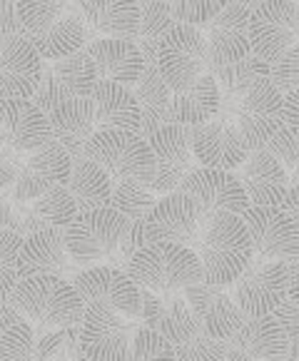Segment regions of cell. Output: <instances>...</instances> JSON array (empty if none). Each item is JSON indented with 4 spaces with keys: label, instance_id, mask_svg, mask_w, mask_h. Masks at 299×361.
I'll return each mask as SVG.
<instances>
[{
    "label": "cell",
    "instance_id": "1",
    "mask_svg": "<svg viewBox=\"0 0 299 361\" xmlns=\"http://www.w3.org/2000/svg\"><path fill=\"white\" fill-rule=\"evenodd\" d=\"M190 250L202 264V282L212 287H230L255 257L245 222L230 212L205 214Z\"/></svg>",
    "mask_w": 299,
    "mask_h": 361
},
{
    "label": "cell",
    "instance_id": "2",
    "mask_svg": "<svg viewBox=\"0 0 299 361\" xmlns=\"http://www.w3.org/2000/svg\"><path fill=\"white\" fill-rule=\"evenodd\" d=\"M18 18L23 37L43 63H55L80 53L87 40V25L78 11V3L28 0L18 3Z\"/></svg>",
    "mask_w": 299,
    "mask_h": 361
},
{
    "label": "cell",
    "instance_id": "3",
    "mask_svg": "<svg viewBox=\"0 0 299 361\" xmlns=\"http://www.w3.org/2000/svg\"><path fill=\"white\" fill-rule=\"evenodd\" d=\"M282 95L272 80H260L255 87L242 92H219L217 120L230 130L247 152L262 149L279 128Z\"/></svg>",
    "mask_w": 299,
    "mask_h": 361
},
{
    "label": "cell",
    "instance_id": "4",
    "mask_svg": "<svg viewBox=\"0 0 299 361\" xmlns=\"http://www.w3.org/2000/svg\"><path fill=\"white\" fill-rule=\"evenodd\" d=\"M11 302L28 324H35L37 329H73L80 326L85 317V304L73 282L63 276L40 274L18 279Z\"/></svg>",
    "mask_w": 299,
    "mask_h": 361
},
{
    "label": "cell",
    "instance_id": "5",
    "mask_svg": "<svg viewBox=\"0 0 299 361\" xmlns=\"http://www.w3.org/2000/svg\"><path fill=\"white\" fill-rule=\"evenodd\" d=\"M128 276L138 284V289H147L152 294L182 292L185 287L202 282V264L190 247L147 245L128 262Z\"/></svg>",
    "mask_w": 299,
    "mask_h": 361
},
{
    "label": "cell",
    "instance_id": "6",
    "mask_svg": "<svg viewBox=\"0 0 299 361\" xmlns=\"http://www.w3.org/2000/svg\"><path fill=\"white\" fill-rule=\"evenodd\" d=\"M128 227L130 219L112 207L78 212L73 224L65 229L68 257L85 269L102 267V262H110L118 255Z\"/></svg>",
    "mask_w": 299,
    "mask_h": 361
},
{
    "label": "cell",
    "instance_id": "7",
    "mask_svg": "<svg viewBox=\"0 0 299 361\" xmlns=\"http://www.w3.org/2000/svg\"><path fill=\"white\" fill-rule=\"evenodd\" d=\"M85 157L120 180H150L155 177V154L147 140L128 130H97L85 145Z\"/></svg>",
    "mask_w": 299,
    "mask_h": 361
},
{
    "label": "cell",
    "instance_id": "8",
    "mask_svg": "<svg viewBox=\"0 0 299 361\" xmlns=\"http://www.w3.org/2000/svg\"><path fill=\"white\" fill-rule=\"evenodd\" d=\"M247 37H250L252 58L274 65L292 45L299 43L297 3L292 0L250 3Z\"/></svg>",
    "mask_w": 299,
    "mask_h": 361
},
{
    "label": "cell",
    "instance_id": "9",
    "mask_svg": "<svg viewBox=\"0 0 299 361\" xmlns=\"http://www.w3.org/2000/svg\"><path fill=\"white\" fill-rule=\"evenodd\" d=\"M73 287L85 304V309H102V312L120 314L133 322H142V299L138 284L118 267H92L78 271Z\"/></svg>",
    "mask_w": 299,
    "mask_h": 361
},
{
    "label": "cell",
    "instance_id": "10",
    "mask_svg": "<svg viewBox=\"0 0 299 361\" xmlns=\"http://www.w3.org/2000/svg\"><path fill=\"white\" fill-rule=\"evenodd\" d=\"M157 70L172 92L193 87L207 73V50L200 27L175 25L157 43Z\"/></svg>",
    "mask_w": 299,
    "mask_h": 361
},
{
    "label": "cell",
    "instance_id": "11",
    "mask_svg": "<svg viewBox=\"0 0 299 361\" xmlns=\"http://www.w3.org/2000/svg\"><path fill=\"white\" fill-rule=\"evenodd\" d=\"M230 297L247 319L269 317L287 299V264L252 257L245 271L230 284Z\"/></svg>",
    "mask_w": 299,
    "mask_h": 361
},
{
    "label": "cell",
    "instance_id": "12",
    "mask_svg": "<svg viewBox=\"0 0 299 361\" xmlns=\"http://www.w3.org/2000/svg\"><path fill=\"white\" fill-rule=\"evenodd\" d=\"M97 70L85 50L70 55V58L43 63V75L32 102L48 115L55 105L75 97H92L97 87Z\"/></svg>",
    "mask_w": 299,
    "mask_h": 361
},
{
    "label": "cell",
    "instance_id": "13",
    "mask_svg": "<svg viewBox=\"0 0 299 361\" xmlns=\"http://www.w3.org/2000/svg\"><path fill=\"white\" fill-rule=\"evenodd\" d=\"M140 322L120 314L85 309L78 329V344L87 361H133V339Z\"/></svg>",
    "mask_w": 299,
    "mask_h": 361
},
{
    "label": "cell",
    "instance_id": "14",
    "mask_svg": "<svg viewBox=\"0 0 299 361\" xmlns=\"http://www.w3.org/2000/svg\"><path fill=\"white\" fill-rule=\"evenodd\" d=\"M257 259L292 262L299 257V222L279 207H250L242 214Z\"/></svg>",
    "mask_w": 299,
    "mask_h": 361
},
{
    "label": "cell",
    "instance_id": "15",
    "mask_svg": "<svg viewBox=\"0 0 299 361\" xmlns=\"http://www.w3.org/2000/svg\"><path fill=\"white\" fill-rule=\"evenodd\" d=\"M247 23H250V3H224L222 13L205 27H200L205 37V50H207L209 75L242 63L252 55Z\"/></svg>",
    "mask_w": 299,
    "mask_h": 361
},
{
    "label": "cell",
    "instance_id": "16",
    "mask_svg": "<svg viewBox=\"0 0 299 361\" xmlns=\"http://www.w3.org/2000/svg\"><path fill=\"white\" fill-rule=\"evenodd\" d=\"M147 145L155 154V177H152V190L157 197L172 195L180 190L182 180L195 170L197 159L193 154V142H190V128L180 125H162L155 133H150Z\"/></svg>",
    "mask_w": 299,
    "mask_h": 361
},
{
    "label": "cell",
    "instance_id": "17",
    "mask_svg": "<svg viewBox=\"0 0 299 361\" xmlns=\"http://www.w3.org/2000/svg\"><path fill=\"white\" fill-rule=\"evenodd\" d=\"M202 217L205 212L193 197L182 195V192L160 197L155 207L150 209L147 217L142 219L147 245L167 242V245L193 247Z\"/></svg>",
    "mask_w": 299,
    "mask_h": 361
},
{
    "label": "cell",
    "instance_id": "18",
    "mask_svg": "<svg viewBox=\"0 0 299 361\" xmlns=\"http://www.w3.org/2000/svg\"><path fill=\"white\" fill-rule=\"evenodd\" d=\"M70 170H73V157L55 140H50L48 145L28 154L23 167H18L13 197L18 202H35L37 197H43L55 187H68Z\"/></svg>",
    "mask_w": 299,
    "mask_h": 361
},
{
    "label": "cell",
    "instance_id": "19",
    "mask_svg": "<svg viewBox=\"0 0 299 361\" xmlns=\"http://www.w3.org/2000/svg\"><path fill=\"white\" fill-rule=\"evenodd\" d=\"M177 192L193 197L205 214L230 212V214L242 217V214L250 209L247 195H245V190H242L240 180L235 177V172L195 167V170L182 180Z\"/></svg>",
    "mask_w": 299,
    "mask_h": 361
},
{
    "label": "cell",
    "instance_id": "20",
    "mask_svg": "<svg viewBox=\"0 0 299 361\" xmlns=\"http://www.w3.org/2000/svg\"><path fill=\"white\" fill-rule=\"evenodd\" d=\"M43 60L23 35L0 37V100H32Z\"/></svg>",
    "mask_w": 299,
    "mask_h": 361
},
{
    "label": "cell",
    "instance_id": "21",
    "mask_svg": "<svg viewBox=\"0 0 299 361\" xmlns=\"http://www.w3.org/2000/svg\"><path fill=\"white\" fill-rule=\"evenodd\" d=\"M182 297L190 304L195 317L200 319L202 331L209 339L227 344L235 336V331L245 324L247 317L232 302L230 292L224 287H212V284L200 282L182 289Z\"/></svg>",
    "mask_w": 299,
    "mask_h": 361
},
{
    "label": "cell",
    "instance_id": "22",
    "mask_svg": "<svg viewBox=\"0 0 299 361\" xmlns=\"http://www.w3.org/2000/svg\"><path fill=\"white\" fill-rule=\"evenodd\" d=\"M235 177L245 190L250 207H282L289 192L287 172L264 147L247 154L235 170Z\"/></svg>",
    "mask_w": 299,
    "mask_h": 361
},
{
    "label": "cell",
    "instance_id": "23",
    "mask_svg": "<svg viewBox=\"0 0 299 361\" xmlns=\"http://www.w3.org/2000/svg\"><path fill=\"white\" fill-rule=\"evenodd\" d=\"M0 140L16 152H35L53 140L48 115L32 100H0Z\"/></svg>",
    "mask_w": 299,
    "mask_h": 361
},
{
    "label": "cell",
    "instance_id": "24",
    "mask_svg": "<svg viewBox=\"0 0 299 361\" xmlns=\"http://www.w3.org/2000/svg\"><path fill=\"white\" fill-rule=\"evenodd\" d=\"M92 65L97 70V80L115 82L133 90L145 70V58L135 40H110V37H95L85 48Z\"/></svg>",
    "mask_w": 299,
    "mask_h": 361
},
{
    "label": "cell",
    "instance_id": "25",
    "mask_svg": "<svg viewBox=\"0 0 299 361\" xmlns=\"http://www.w3.org/2000/svg\"><path fill=\"white\" fill-rule=\"evenodd\" d=\"M48 123L53 140L70 157H85L87 140L97 133L92 97H75V100L60 102L48 112Z\"/></svg>",
    "mask_w": 299,
    "mask_h": 361
},
{
    "label": "cell",
    "instance_id": "26",
    "mask_svg": "<svg viewBox=\"0 0 299 361\" xmlns=\"http://www.w3.org/2000/svg\"><path fill=\"white\" fill-rule=\"evenodd\" d=\"M68 247H65V229H37L23 237L20 255H18V279L28 276H63L68 269ZM65 279V276H63Z\"/></svg>",
    "mask_w": 299,
    "mask_h": 361
},
{
    "label": "cell",
    "instance_id": "27",
    "mask_svg": "<svg viewBox=\"0 0 299 361\" xmlns=\"http://www.w3.org/2000/svg\"><path fill=\"white\" fill-rule=\"evenodd\" d=\"M190 142H193V154L197 165L209 167V170L235 172L250 154L217 117L190 130Z\"/></svg>",
    "mask_w": 299,
    "mask_h": 361
},
{
    "label": "cell",
    "instance_id": "28",
    "mask_svg": "<svg viewBox=\"0 0 299 361\" xmlns=\"http://www.w3.org/2000/svg\"><path fill=\"white\" fill-rule=\"evenodd\" d=\"M87 30L105 35L110 40H138L140 3L123 0H83L78 3Z\"/></svg>",
    "mask_w": 299,
    "mask_h": 361
},
{
    "label": "cell",
    "instance_id": "29",
    "mask_svg": "<svg viewBox=\"0 0 299 361\" xmlns=\"http://www.w3.org/2000/svg\"><path fill=\"white\" fill-rule=\"evenodd\" d=\"M227 349L240 351L250 361H269L279 359V356H289L287 336L272 314L245 319V324L227 341Z\"/></svg>",
    "mask_w": 299,
    "mask_h": 361
},
{
    "label": "cell",
    "instance_id": "30",
    "mask_svg": "<svg viewBox=\"0 0 299 361\" xmlns=\"http://www.w3.org/2000/svg\"><path fill=\"white\" fill-rule=\"evenodd\" d=\"M92 105H95V130H128L140 135L142 115L130 87L100 80L92 92Z\"/></svg>",
    "mask_w": 299,
    "mask_h": 361
},
{
    "label": "cell",
    "instance_id": "31",
    "mask_svg": "<svg viewBox=\"0 0 299 361\" xmlns=\"http://www.w3.org/2000/svg\"><path fill=\"white\" fill-rule=\"evenodd\" d=\"M219 107V87L209 73L182 92H172L170 100V123L180 128H200L217 115Z\"/></svg>",
    "mask_w": 299,
    "mask_h": 361
},
{
    "label": "cell",
    "instance_id": "32",
    "mask_svg": "<svg viewBox=\"0 0 299 361\" xmlns=\"http://www.w3.org/2000/svg\"><path fill=\"white\" fill-rule=\"evenodd\" d=\"M133 95L140 105V115H142L140 137H147L150 133H155L162 125H170L172 90L165 85L157 65H145L142 75L133 87Z\"/></svg>",
    "mask_w": 299,
    "mask_h": 361
},
{
    "label": "cell",
    "instance_id": "33",
    "mask_svg": "<svg viewBox=\"0 0 299 361\" xmlns=\"http://www.w3.org/2000/svg\"><path fill=\"white\" fill-rule=\"evenodd\" d=\"M112 187H115V182H112L110 175H107L102 167H97L95 162H90L87 157L73 159L68 192L73 195L75 204H78V212L110 207Z\"/></svg>",
    "mask_w": 299,
    "mask_h": 361
},
{
    "label": "cell",
    "instance_id": "34",
    "mask_svg": "<svg viewBox=\"0 0 299 361\" xmlns=\"http://www.w3.org/2000/svg\"><path fill=\"white\" fill-rule=\"evenodd\" d=\"M75 217H78V204H75L68 187H55V190L45 192L43 197H37L30 204L28 214L16 227V232L30 234L37 232V229H68Z\"/></svg>",
    "mask_w": 299,
    "mask_h": 361
},
{
    "label": "cell",
    "instance_id": "35",
    "mask_svg": "<svg viewBox=\"0 0 299 361\" xmlns=\"http://www.w3.org/2000/svg\"><path fill=\"white\" fill-rule=\"evenodd\" d=\"M157 297H160V307H157V314L152 319L150 329H155L165 341L177 346L202 329L200 319L193 314V309L185 302L182 292L157 294Z\"/></svg>",
    "mask_w": 299,
    "mask_h": 361
},
{
    "label": "cell",
    "instance_id": "36",
    "mask_svg": "<svg viewBox=\"0 0 299 361\" xmlns=\"http://www.w3.org/2000/svg\"><path fill=\"white\" fill-rule=\"evenodd\" d=\"M157 192L152 190L150 180H120L112 187L110 207L118 209L130 222H140L147 217V212L157 204Z\"/></svg>",
    "mask_w": 299,
    "mask_h": 361
},
{
    "label": "cell",
    "instance_id": "37",
    "mask_svg": "<svg viewBox=\"0 0 299 361\" xmlns=\"http://www.w3.org/2000/svg\"><path fill=\"white\" fill-rule=\"evenodd\" d=\"M78 329H55L35 339V356L32 361H87L78 344Z\"/></svg>",
    "mask_w": 299,
    "mask_h": 361
},
{
    "label": "cell",
    "instance_id": "38",
    "mask_svg": "<svg viewBox=\"0 0 299 361\" xmlns=\"http://www.w3.org/2000/svg\"><path fill=\"white\" fill-rule=\"evenodd\" d=\"M212 78H214V82H217L219 92H242V90L255 87L260 80L269 78V65L250 55V58L242 60V63L217 70Z\"/></svg>",
    "mask_w": 299,
    "mask_h": 361
},
{
    "label": "cell",
    "instance_id": "39",
    "mask_svg": "<svg viewBox=\"0 0 299 361\" xmlns=\"http://www.w3.org/2000/svg\"><path fill=\"white\" fill-rule=\"evenodd\" d=\"M35 356V329L20 319L18 324L0 334V359L3 361H32Z\"/></svg>",
    "mask_w": 299,
    "mask_h": 361
},
{
    "label": "cell",
    "instance_id": "40",
    "mask_svg": "<svg viewBox=\"0 0 299 361\" xmlns=\"http://www.w3.org/2000/svg\"><path fill=\"white\" fill-rule=\"evenodd\" d=\"M224 3L219 0H175L170 3V18L175 25L205 27L222 13Z\"/></svg>",
    "mask_w": 299,
    "mask_h": 361
},
{
    "label": "cell",
    "instance_id": "41",
    "mask_svg": "<svg viewBox=\"0 0 299 361\" xmlns=\"http://www.w3.org/2000/svg\"><path fill=\"white\" fill-rule=\"evenodd\" d=\"M264 149L284 167V172H287V177H289V185H297L299 182V140L294 137L284 125H279L272 137H269V142L264 145Z\"/></svg>",
    "mask_w": 299,
    "mask_h": 361
},
{
    "label": "cell",
    "instance_id": "42",
    "mask_svg": "<svg viewBox=\"0 0 299 361\" xmlns=\"http://www.w3.org/2000/svg\"><path fill=\"white\" fill-rule=\"evenodd\" d=\"M133 361H177L175 349L155 329L138 326L133 339Z\"/></svg>",
    "mask_w": 299,
    "mask_h": 361
},
{
    "label": "cell",
    "instance_id": "43",
    "mask_svg": "<svg viewBox=\"0 0 299 361\" xmlns=\"http://www.w3.org/2000/svg\"><path fill=\"white\" fill-rule=\"evenodd\" d=\"M23 234L16 229L0 232V289L13 294L18 284V255H20Z\"/></svg>",
    "mask_w": 299,
    "mask_h": 361
},
{
    "label": "cell",
    "instance_id": "44",
    "mask_svg": "<svg viewBox=\"0 0 299 361\" xmlns=\"http://www.w3.org/2000/svg\"><path fill=\"white\" fill-rule=\"evenodd\" d=\"M172 349H175L177 361H224L227 356V344L209 339L202 329Z\"/></svg>",
    "mask_w": 299,
    "mask_h": 361
},
{
    "label": "cell",
    "instance_id": "45",
    "mask_svg": "<svg viewBox=\"0 0 299 361\" xmlns=\"http://www.w3.org/2000/svg\"><path fill=\"white\" fill-rule=\"evenodd\" d=\"M170 27H175L170 18V3H140L138 40H160Z\"/></svg>",
    "mask_w": 299,
    "mask_h": 361
},
{
    "label": "cell",
    "instance_id": "46",
    "mask_svg": "<svg viewBox=\"0 0 299 361\" xmlns=\"http://www.w3.org/2000/svg\"><path fill=\"white\" fill-rule=\"evenodd\" d=\"M269 80L279 95L299 90V43L292 45L274 65H269Z\"/></svg>",
    "mask_w": 299,
    "mask_h": 361
},
{
    "label": "cell",
    "instance_id": "47",
    "mask_svg": "<svg viewBox=\"0 0 299 361\" xmlns=\"http://www.w3.org/2000/svg\"><path fill=\"white\" fill-rule=\"evenodd\" d=\"M272 317L277 319L279 326H282V331H284V336H287L289 359L299 361V304L284 299V302L272 312Z\"/></svg>",
    "mask_w": 299,
    "mask_h": 361
},
{
    "label": "cell",
    "instance_id": "48",
    "mask_svg": "<svg viewBox=\"0 0 299 361\" xmlns=\"http://www.w3.org/2000/svg\"><path fill=\"white\" fill-rule=\"evenodd\" d=\"M279 123L299 140V90L282 95V107H279Z\"/></svg>",
    "mask_w": 299,
    "mask_h": 361
},
{
    "label": "cell",
    "instance_id": "49",
    "mask_svg": "<svg viewBox=\"0 0 299 361\" xmlns=\"http://www.w3.org/2000/svg\"><path fill=\"white\" fill-rule=\"evenodd\" d=\"M11 297L13 294H8V292L0 289V334H3L6 329H11L13 324H18V322L23 319L20 314H18V309L13 307Z\"/></svg>",
    "mask_w": 299,
    "mask_h": 361
},
{
    "label": "cell",
    "instance_id": "50",
    "mask_svg": "<svg viewBox=\"0 0 299 361\" xmlns=\"http://www.w3.org/2000/svg\"><path fill=\"white\" fill-rule=\"evenodd\" d=\"M287 299L299 304V257L287 262Z\"/></svg>",
    "mask_w": 299,
    "mask_h": 361
},
{
    "label": "cell",
    "instance_id": "51",
    "mask_svg": "<svg viewBox=\"0 0 299 361\" xmlns=\"http://www.w3.org/2000/svg\"><path fill=\"white\" fill-rule=\"evenodd\" d=\"M16 175H18V167L13 165L6 154H0V190H6L8 185H13Z\"/></svg>",
    "mask_w": 299,
    "mask_h": 361
},
{
    "label": "cell",
    "instance_id": "52",
    "mask_svg": "<svg viewBox=\"0 0 299 361\" xmlns=\"http://www.w3.org/2000/svg\"><path fill=\"white\" fill-rule=\"evenodd\" d=\"M279 209H284V212L292 214L294 219H299V182L297 185H289V192H287V197H284V202Z\"/></svg>",
    "mask_w": 299,
    "mask_h": 361
},
{
    "label": "cell",
    "instance_id": "53",
    "mask_svg": "<svg viewBox=\"0 0 299 361\" xmlns=\"http://www.w3.org/2000/svg\"><path fill=\"white\" fill-rule=\"evenodd\" d=\"M11 227H13V207L6 202L3 190H0V232H3V229H11Z\"/></svg>",
    "mask_w": 299,
    "mask_h": 361
},
{
    "label": "cell",
    "instance_id": "54",
    "mask_svg": "<svg viewBox=\"0 0 299 361\" xmlns=\"http://www.w3.org/2000/svg\"><path fill=\"white\" fill-rule=\"evenodd\" d=\"M224 361H250V359H247V356H242L240 351L227 349V356H224Z\"/></svg>",
    "mask_w": 299,
    "mask_h": 361
},
{
    "label": "cell",
    "instance_id": "55",
    "mask_svg": "<svg viewBox=\"0 0 299 361\" xmlns=\"http://www.w3.org/2000/svg\"><path fill=\"white\" fill-rule=\"evenodd\" d=\"M269 361H294V359H289V356H279V359H269Z\"/></svg>",
    "mask_w": 299,
    "mask_h": 361
},
{
    "label": "cell",
    "instance_id": "56",
    "mask_svg": "<svg viewBox=\"0 0 299 361\" xmlns=\"http://www.w3.org/2000/svg\"><path fill=\"white\" fill-rule=\"evenodd\" d=\"M297 20H299V3H297Z\"/></svg>",
    "mask_w": 299,
    "mask_h": 361
},
{
    "label": "cell",
    "instance_id": "57",
    "mask_svg": "<svg viewBox=\"0 0 299 361\" xmlns=\"http://www.w3.org/2000/svg\"><path fill=\"white\" fill-rule=\"evenodd\" d=\"M297 222H299V219H297Z\"/></svg>",
    "mask_w": 299,
    "mask_h": 361
},
{
    "label": "cell",
    "instance_id": "58",
    "mask_svg": "<svg viewBox=\"0 0 299 361\" xmlns=\"http://www.w3.org/2000/svg\"><path fill=\"white\" fill-rule=\"evenodd\" d=\"M0 361H3V359H0Z\"/></svg>",
    "mask_w": 299,
    "mask_h": 361
}]
</instances>
